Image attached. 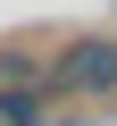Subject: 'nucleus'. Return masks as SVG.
<instances>
[{"label": "nucleus", "instance_id": "f257e3e1", "mask_svg": "<svg viewBox=\"0 0 117 126\" xmlns=\"http://www.w3.org/2000/svg\"><path fill=\"white\" fill-rule=\"evenodd\" d=\"M50 93H67V101H117V34H67L50 50Z\"/></svg>", "mask_w": 117, "mask_h": 126}, {"label": "nucleus", "instance_id": "f03ea898", "mask_svg": "<svg viewBox=\"0 0 117 126\" xmlns=\"http://www.w3.org/2000/svg\"><path fill=\"white\" fill-rule=\"evenodd\" d=\"M0 126H58L42 84H0Z\"/></svg>", "mask_w": 117, "mask_h": 126}, {"label": "nucleus", "instance_id": "7ed1b4c3", "mask_svg": "<svg viewBox=\"0 0 117 126\" xmlns=\"http://www.w3.org/2000/svg\"><path fill=\"white\" fill-rule=\"evenodd\" d=\"M0 84H42V93H50V59L25 50V42H9V50H0Z\"/></svg>", "mask_w": 117, "mask_h": 126}]
</instances>
